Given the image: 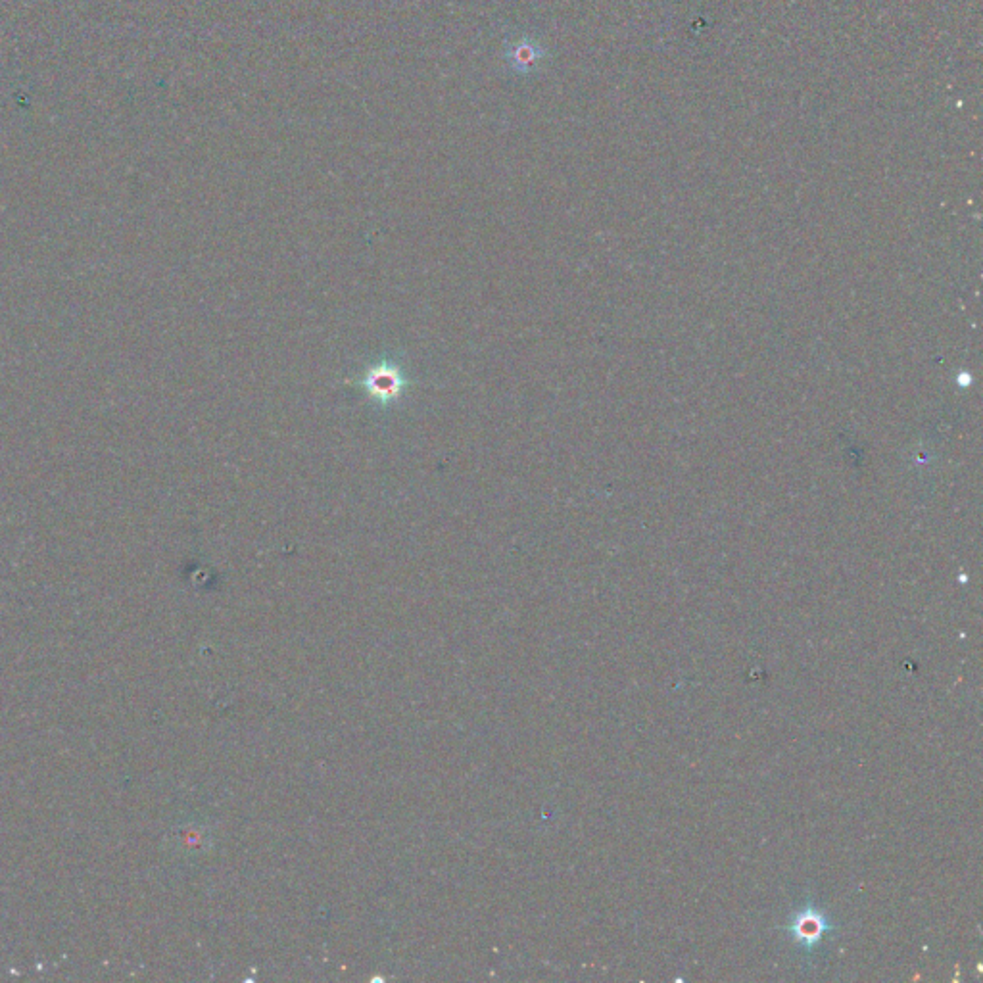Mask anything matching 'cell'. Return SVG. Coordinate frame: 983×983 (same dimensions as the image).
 Returning <instances> with one entry per match:
<instances>
[{
  "instance_id": "7a4b0ae2",
  "label": "cell",
  "mask_w": 983,
  "mask_h": 983,
  "mask_svg": "<svg viewBox=\"0 0 983 983\" xmlns=\"http://www.w3.org/2000/svg\"><path fill=\"white\" fill-rule=\"evenodd\" d=\"M367 384H369V390L373 394H379V396H394L400 390V379L390 369L375 371L373 375H369Z\"/></svg>"
},
{
  "instance_id": "6da1fadb",
  "label": "cell",
  "mask_w": 983,
  "mask_h": 983,
  "mask_svg": "<svg viewBox=\"0 0 983 983\" xmlns=\"http://www.w3.org/2000/svg\"><path fill=\"white\" fill-rule=\"evenodd\" d=\"M784 930L792 934L795 945L803 951V955L813 957L822 939L836 932V926L830 922L826 912L816 907L815 901H807L793 912L792 920L788 926H784Z\"/></svg>"
}]
</instances>
